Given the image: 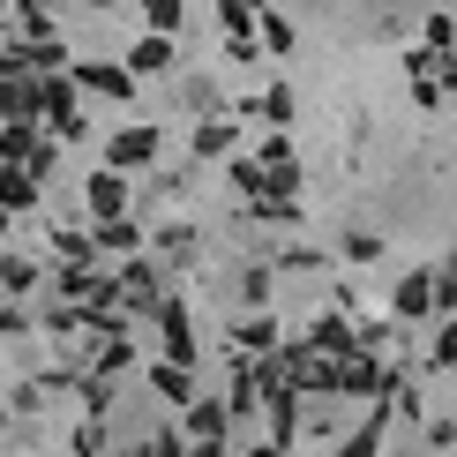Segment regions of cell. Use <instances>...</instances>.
<instances>
[{
    "label": "cell",
    "instance_id": "6da1fadb",
    "mask_svg": "<svg viewBox=\"0 0 457 457\" xmlns=\"http://www.w3.org/2000/svg\"><path fill=\"white\" fill-rule=\"evenodd\" d=\"M397 308H405V315H428V278H412L405 293H397Z\"/></svg>",
    "mask_w": 457,
    "mask_h": 457
}]
</instances>
